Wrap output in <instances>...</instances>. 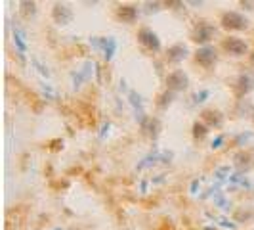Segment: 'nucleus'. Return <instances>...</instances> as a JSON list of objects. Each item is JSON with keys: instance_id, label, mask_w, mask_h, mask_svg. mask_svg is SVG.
<instances>
[{"instance_id": "obj_1", "label": "nucleus", "mask_w": 254, "mask_h": 230, "mask_svg": "<svg viewBox=\"0 0 254 230\" xmlns=\"http://www.w3.org/2000/svg\"><path fill=\"white\" fill-rule=\"evenodd\" d=\"M90 44H94L98 50H102L103 58L109 62V60H113L115 52H117V40L113 37H92L90 38Z\"/></svg>"}, {"instance_id": "obj_2", "label": "nucleus", "mask_w": 254, "mask_h": 230, "mask_svg": "<svg viewBox=\"0 0 254 230\" xmlns=\"http://www.w3.org/2000/svg\"><path fill=\"white\" fill-rule=\"evenodd\" d=\"M222 27L229 29V31H243V29L249 27V21H247V17L241 15V13L226 12L222 15Z\"/></svg>"}, {"instance_id": "obj_3", "label": "nucleus", "mask_w": 254, "mask_h": 230, "mask_svg": "<svg viewBox=\"0 0 254 230\" xmlns=\"http://www.w3.org/2000/svg\"><path fill=\"white\" fill-rule=\"evenodd\" d=\"M138 40H140L145 48H149V50H153V52L161 50V38H159V35H157L155 31H151V29H147V27L140 29Z\"/></svg>"}, {"instance_id": "obj_4", "label": "nucleus", "mask_w": 254, "mask_h": 230, "mask_svg": "<svg viewBox=\"0 0 254 230\" xmlns=\"http://www.w3.org/2000/svg\"><path fill=\"white\" fill-rule=\"evenodd\" d=\"M52 17H54V21L58 23V25H69L71 21H73V10L67 6V4H56L54 6V10H52Z\"/></svg>"}, {"instance_id": "obj_5", "label": "nucleus", "mask_w": 254, "mask_h": 230, "mask_svg": "<svg viewBox=\"0 0 254 230\" xmlns=\"http://www.w3.org/2000/svg\"><path fill=\"white\" fill-rule=\"evenodd\" d=\"M214 27L210 25V23H206V21H201V23H197L195 29H193V40L195 42H199V44H204V42H208L210 38L214 37Z\"/></svg>"}, {"instance_id": "obj_6", "label": "nucleus", "mask_w": 254, "mask_h": 230, "mask_svg": "<svg viewBox=\"0 0 254 230\" xmlns=\"http://www.w3.org/2000/svg\"><path fill=\"white\" fill-rule=\"evenodd\" d=\"M222 48L229 54H233V56H243L245 52L249 50V46H247V42L241 40V38L237 37H228L222 40Z\"/></svg>"}, {"instance_id": "obj_7", "label": "nucleus", "mask_w": 254, "mask_h": 230, "mask_svg": "<svg viewBox=\"0 0 254 230\" xmlns=\"http://www.w3.org/2000/svg\"><path fill=\"white\" fill-rule=\"evenodd\" d=\"M166 85H168L170 90H184L188 89L190 79H188V75L184 71H174V73H170V75L166 77Z\"/></svg>"}, {"instance_id": "obj_8", "label": "nucleus", "mask_w": 254, "mask_h": 230, "mask_svg": "<svg viewBox=\"0 0 254 230\" xmlns=\"http://www.w3.org/2000/svg\"><path fill=\"white\" fill-rule=\"evenodd\" d=\"M195 60L204 67H210V65L216 62V50L212 46H203L195 52Z\"/></svg>"}, {"instance_id": "obj_9", "label": "nucleus", "mask_w": 254, "mask_h": 230, "mask_svg": "<svg viewBox=\"0 0 254 230\" xmlns=\"http://www.w3.org/2000/svg\"><path fill=\"white\" fill-rule=\"evenodd\" d=\"M115 13H117V17H119L121 21H125V23H134L136 17H138V10H136V6H132V4H121Z\"/></svg>"}, {"instance_id": "obj_10", "label": "nucleus", "mask_w": 254, "mask_h": 230, "mask_svg": "<svg viewBox=\"0 0 254 230\" xmlns=\"http://www.w3.org/2000/svg\"><path fill=\"white\" fill-rule=\"evenodd\" d=\"M128 98H130V104H132V108H134V114H136V119L140 121L141 125L147 121L145 119V112H143V102H141V96L138 92H134V90H130V94H128Z\"/></svg>"}, {"instance_id": "obj_11", "label": "nucleus", "mask_w": 254, "mask_h": 230, "mask_svg": "<svg viewBox=\"0 0 254 230\" xmlns=\"http://www.w3.org/2000/svg\"><path fill=\"white\" fill-rule=\"evenodd\" d=\"M13 44H15V48L19 52V58H25V54H27L25 31L17 25H13Z\"/></svg>"}, {"instance_id": "obj_12", "label": "nucleus", "mask_w": 254, "mask_h": 230, "mask_svg": "<svg viewBox=\"0 0 254 230\" xmlns=\"http://www.w3.org/2000/svg\"><path fill=\"white\" fill-rule=\"evenodd\" d=\"M254 89V75L251 73H243L237 79V96H245Z\"/></svg>"}, {"instance_id": "obj_13", "label": "nucleus", "mask_w": 254, "mask_h": 230, "mask_svg": "<svg viewBox=\"0 0 254 230\" xmlns=\"http://www.w3.org/2000/svg\"><path fill=\"white\" fill-rule=\"evenodd\" d=\"M166 58H168V62H182V60H186L188 58V46L186 44H174V46H170L168 52H166Z\"/></svg>"}, {"instance_id": "obj_14", "label": "nucleus", "mask_w": 254, "mask_h": 230, "mask_svg": "<svg viewBox=\"0 0 254 230\" xmlns=\"http://www.w3.org/2000/svg\"><path fill=\"white\" fill-rule=\"evenodd\" d=\"M92 71H94V64H92V62H86L84 67H82L78 73H73V89L76 90L78 87H80L82 81L90 79V77H92Z\"/></svg>"}, {"instance_id": "obj_15", "label": "nucleus", "mask_w": 254, "mask_h": 230, "mask_svg": "<svg viewBox=\"0 0 254 230\" xmlns=\"http://www.w3.org/2000/svg\"><path fill=\"white\" fill-rule=\"evenodd\" d=\"M203 121L210 127H222L224 123V117L220 112H214V110H204L203 112Z\"/></svg>"}, {"instance_id": "obj_16", "label": "nucleus", "mask_w": 254, "mask_h": 230, "mask_svg": "<svg viewBox=\"0 0 254 230\" xmlns=\"http://www.w3.org/2000/svg\"><path fill=\"white\" fill-rule=\"evenodd\" d=\"M161 157H165V155H159V153H157V152L151 153V155H147V157H143V159H141V163H138V167H136V169H138V171H141V169H145V167L155 165V163H157V161H159Z\"/></svg>"}, {"instance_id": "obj_17", "label": "nucleus", "mask_w": 254, "mask_h": 230, "mask_svg": "<svg viewBox=\"0 0 254 230\" xmlns=\"http://www.w3.org/2000/svg\"><path fill=\"white\" fill-rule=\"evenodd\" d=\"M206 134H208V127H206L204 123H199V121L193 123V136H195V138L201 140V138H204Z\"/></svg>"}, {"instance_id": "obj_18", "label": "nucleus", "mask_w": 254, "mask_h": 230, "mask_svg": "<svg viewBox=\"0 0 254 230\" xmlns=\"http://www.w3.org/2000/svg\"><path fill=\"white\" fill-rule=\"evenodd\" d=\"M33 64L37 65L38 73H40V75H42V77H46V79L50 77V71H48V67H46V65H42V64H40V62H38V60H33Z\"/></svg>"}, {"instance_id": "obj_19", "label": "nucleus", "mask_w": 254, "mask_h": 230, "mask_svg": "<svg viewBox=\"0 0 254 230\" xmlns=\"http://www.w3.org/2000/svg\"><path fill=\"white\" fill-rule=\"evenodd\" d=\"M21 6H23V12H25L27 15H29V13L33 15V13L37 12V10H35V2H21Z\"/></svg>"}, {"instance_id": "obj_20", "label": "nucleus", "mask_w": 254, "mask_h": 230, "mask_svg": "<svg viewBox=\"0 0 254 230\" xmlns=\"http://www.w3.org/2000/svg\"><path fill=\"white\" fill-rule=\"evenodd\" d=\"M214 202H216V205H220L222 209H226V211L229 209V204L222 198V194H216V196H214Z\"/></svg>"}, {"instance_id": "obj_21", "label": "nucleus", "mask_w": 254, "mask_h": 230, "mask_svg": "<svg viewBox=\"0 0 254 230\" xmlns=\"http://www.w3.org/2000/svg\"><path fill=\"white\" fill-rule=\"evenodd\" d=\"M229 171H231L229 167H222V169H218L214 177H216L218 180H224V179H226V175H229Z\"/></svg>"}, {"instance_id": "obj_22", "label": "nucleus", "mask_w": 254, "mask_h": 230, "mask_svg": "<svg viewBox=\"0 0 254 230\" xmlns=\"http://www.w3.org/2000/svg\"><path fill=\"white\" fill-rule=\"evenodd\" d=\"M208 96H210V92H208V90H203V92H199V94H195V104L204 102V98H208Z\"/></svg>"}, {"instance_id": "obj_23", "label": "nucleus", "mask_w": 254, "mask_h": 230, "mask_svg": "<svg viewBox=\"0 0 254 230\" xmlns=\"http://www.w3.org/2000/svg\"><path fill=\"white\" fill-rule=\"evenodd\" d=\"M222 144H224V136H216V138L212 140V150H218V148H222Z\"/></svg>"}, {"instance_id": "obj_24", "label": "nucleus", "mask_w": 254, "mask_h": 230, "mask_svg": "<svg viewBox=\"0 0 254 230\" xmlns=\"http://www.w3.org/2000/svg\"><path fill=\"white\" fill-rule=\"evenodd\" d=\"M170 98H172V94H170V92H166V94H163V96H161V100H163V102H161V108H165L166 104L172 102Z\"/></svg>"}, {"instance_id": "obj_25", "label": "nucleus", "mask_w": 254, "mask_h": 230, "mask_svg": "<svg viewBox=\"0 0 254 230\" xmlns=\"http://www.w3.org/2000/svg\"><path fill=\"white\" fill-rule=\"evenodd\" d=\"M197 184H199V182H197V180H193V184H191V192H193V194H195V190H197Z\"/></svg>"}, {"instance_id": "obj_26", "label": "nucleus", "mask_w": 254, "mask_h": 230, "mask_svg": "<svg viewBox=\"0 0 254 230\" xmlns=\"http://www.w3.org/2000/svg\"><path fill=\"white\" fill-rule=\"evenodd\" d=\"M251 62H253V65H254V52H253V56H251Z\"/></svg>"}, {"instance_id": "obj_27", "label": "nucleus", "mask_w": 254, "mask_h": 230, "mask_svg": "<svg viewBox=\"0 0 254 230\" xmlns=\"http://www.w3.org/2000/svg\"><path fill=\"white\" fill-rule=\"evenodd\" d=\"M58 230H60V229H58Z\"/></svg>"}]
</instances>
